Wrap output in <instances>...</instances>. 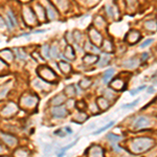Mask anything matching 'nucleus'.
Here are the masks:
<instances>
[{"label":"nucleus","instance_id":"f257e3e1","mask_svg":"<svg viewBox=\"0 0 157 157\" xmlns=\"http://www.w3.org/2000/svg\"><path fill=\"white\" fill-rule=\"evenodd\" d=\"M154 146V140L149 137H138L132 140L131 142V151L135 153V154H139V153H144V152L148 151L151 149L152 147Z\"/></svg>","mask_w":157,"mask_h":157},{"label":"nucleus","instance_id":"f03ea898","mask_svg":"<svg viewBox=\"0 0 157 157\" xmlns=\"http://www.w3.org/2000/svg\"><path fill=\"white\" fill-rule=\"evenodd\" d=\"M38 73H39L41 80L45 82H55L57 80V74L51 68L47 67V66H41L38 69Z\"/></svg>","mask_w":157,"mask_h":157},{"label":"nucleus","instance_id":"7ed1b4c3","mask_svg":"<svg viewBox=\"0 0 157 157\" xmlns=\"http://www.w3.org/2000/svg\"><path fill=\"white\" fill-rule=\"evenodd\" d=\"M39 99L35 94H28V95H23L20 99V105L26 109H33L38 105Z\"/></svg>","mask_w":157,"mask_h":157},{"label":"nucleus","instance_id":"20e7f679","mask_svg":"<svg viewBox=\"0 0 157 157\" xmlns=\"http://www.w3.org/2000/svg\"><path fill=\"white\" fill-rule=\"evenodd\" d=\"M17 111H18V106H17L15 103L10 102L0 111V114L2 115L3 117H10V116H13Z\"/></svg>","mask_w":157,"mask_h":157},{"label":"nucleus","instance_id":"39448f33","mask_svg":"<svg viewBox=\"0 0 157 157\" xmlns=\"http://www.w3.org/2000/svg\"><path fill=\"white\" fill-rule=\"evenodd\" d=\"M50 112H51V115L55 118H64L67 115L68 110L66 109L64 105H60V106H55Z\"/></svg>","mask_w":157,"mask_h":157},{"label":"nucleus","instance_id":"423d86ee","mask_svg":"<svg viewBox=\"0 0 157 157\" xmlns=\"http://www.w3.org/2000/svg\"><path fill=\"white\" fill-rule=\"evenodd\" d=\"M151 125V120L147 116H139L136 118L135 123H134V129L139 130V129H144L146 127H149Z\"/></svg>","mask_w":157,"mask_h":157},{"label":"nucleus","instance_id":"0eeeda50","mask_svg":"<svg viewBox=\"0 0 157 157\" xmlns=\"http://www.w3.org/2000/svg\"><path fill=\"white\" fill-rule=\"evenodd\" d=\"M0 137H1L3 142L8 147H15L16 144H18V139L16 138L15 136L10 135V134L1 132V133H0Z\"/></svg>","mask_w":157,"mask_h":157},{"label":"nucleus","instance_id":"6e6552de","mask_svg":"<svg viewBox=\"0 0 157 157\" xmlns=\"http://www.w3.org/2000/svg\"><path fill=\"white\" fill-rule=\"evenodd\" d=\"M89 35H90V39H91L92 43H93L95 46H101V44L103 43V38L102 35L99 34V31L95 28H91L89 31Z\"/></svg>","mask_w":157,"mask_h":157},{"label":"nucleus","instance_id":"1a4fd4ad","mask_svg":"<svg viewBox=\"0 0 157 157\" xmlns=\"http://www.w3.org/2000/svg\"><path fill=\"white\" fill-rule=\"evenodd\" d=\"M87 154L89 157H104V150L102 147L94 144L89 148Z\"/></svg>","mask_w":157,"mask_h":157},{"label":"nucleus","instance_id":"9d476101","mask_svg":"<svg viewBox=\"0 0 157 157\" xmlns=\"http://www.w3.org/2000/svg\"><path fill=\"white\" fill-rule=\"evenodd\" d=\"M127 42H129L130 44H134V43H137L140 39V34L139 31H137L136 29H131L130 31L127 35Z\"/></svg>","mask_w":157,"mask_h":157},{"label":"nucleus","instance_id":"9b49d317","mask_svg":"<svg viewBox=\"0 0 157 157\" xmlns=\"http://www.w3.org/2000/svg\"><path fill=\"white\" fill-rule=\"evenodd\" d=\"M110 87L112 89H114V90H116V91H122V90H124L126 87V83L122 80V78H114V80H112V82L110 83Z\"/></svg>","mask_w":157,"mask_h":157},{"label":"nucleus","instance_id":"f8f14e48","mask_svg":"<svg viewBox=\"0 0 157 157\" xmlns=\"http://www.w3.org/2000/svg\"><path fill=\"white\" fill-rule=\"evenodd\" d=\"M66 101V97L64 94H58V95H55L52 97V99L50 101V104L52 106H60V105H63Z\"/></svg>","mask_w":157,"mask_h":157},{"label":"nucleus","instance_id":"ddd939ff","mask_svg":"<svg viewBox=\"0 0 157 157\" xmlns=\"http://www.w3.org/2000/svg\"><path fill=\"white\" fill-rule=\"evenodd\" d=\"M99 61V56L97 55H93V53H86V55L83 57V62L85 64H93V63L97 62Z\"/></svg>","mask_w":157,"mask_h":157},{"label":"nucleus","instance_id":"4468645a","mask_svg":"<svg viewBox=\"0 0 157 157\" xmlns=\"http://www.w3.org/2000/svg\"><path fill=\"white\" fill-rule=\"evenodd\" d=\"M139 65V61L137 58H130L127 61H125L124 63V67L129 68V69H132V68H136Z\"/></svg>","mask_w":157,"mask_h":157},{"label":"nucleus","instance_id":"2eb2a0df","mask_svg":"<svg viewBox=\"0 0 157 157\" xmlns=\"http://www.w3.org/2000/svg\"><path fill=\"white\" fill-rule=\"evenodd\" d=\"M24 19L27 23H35V21H36V18H35V13L31 8H26L24 10Z\"/></svg>","mask_w":157,"mask_h":157},{"label":"nucleus","instance_id":"dca6fc26","mask_svg":"<svg viewBox=\"0 0 157 157\" xmlns=\"http://www.w3.org/2000/svg\"><path fill=\"white\" fill-rule=\"evenodd\" d=\"M97 107L99 108L101 110H103V111H105V110H107L108 108H109V102L107 101V99L104 97H97Z\"/></svg>","mask_w":157,"mask_h":157},{"label":"nucleus","instance_id":"f3484780","mask_svg":"<svg viewBox=\"0 0 157 157\" xmlns=\"http://www.w3.org/2000/svg\"><path fill=\"white\" fill-rule=\"evenodd\" d=\"M58 66L60 67V70L62 71L63 73H66V74H68V73L71 72V66L69 63L65 62V61H60V62L58 63Z\"/></svg>","mask_w":157,"mask_h":157},{"label":"nucleus","instance_id":"a211bd4d","mask_svg":"<svg viewBox=\"0 0 157 157\" xmlns=\"http://www.w3.org/2000/svg\"><path fill=\"white\" fill-rule=\"evenodd\" d=\"M64 92H65L66 97H68L69 99H72L74 95H76V89L74 87V85H68L64 89Z\"/></svg>","mask_w":157,"mask_h":157},{"label":"nucleus","instance_id":"6ab92c4d","mask_svg":"<svg viewBox=\"0 0 157 157\" xmlns=\"http://www.w3.org/2000/svg\"><path fill=\"white\" fill-rule=\"evenodd\" d=\"M114 72L115 70L113 68H109L108 70L105 71L104 76H103V82H104V83H109V81L112 78L113 74H114Z\"/></svg>","mask_w":157,"mask_h":157},{"label":"nucleus","instance_id":"aec40b11","mask_svg":"<svg viewBox=\"0 0 157 157\" xmlns=\"http://www.w3.org/2000/svg\"><path fill=\"white\" fill-rule=\"evenodd\" d=\"M87 118H88V115L86 114L85 112H80L76 113V115H74V117H73V120L72 122H74V123H82V122H84V120H86Z\"/></svg>","mask_w":157,"mask_h":157},{"label":"nucleus","instance_id":"412c9836","mask_svg":"<svg viewBox=\"0 0 157 157\" xmlns=\"http://www.w3.org/2000/svg\"><path fill=\"white\" fill-rule=\"evenodd\" d=\"M29 152L23 148H19L14 152V157H28Z\"/></svg>","mask_w":157,"mask_h":157},{"label":"nucleus","instance_id":"4be33fe9","mask_svg":"<svg viewBox=\"0 0 157 157\" xmlns=\"http://www.w3.org/2000/svg\"><path fill=\"white\" fill-rule=\"evenodd\" d=\"M34 86L36 87V88L40 89V90H48V85L47 84H45V81H43V80H36V81L34 82Z\"/></svg>","mask_w":157,"mask_h":157},{"label":"nucleus","instance_id":"5701e85b","mask_svg":"<svg viewBox=\"0 0 157 157\" xmlns=\"http://www.w3.org/2000/svg\"><path fill=\"white\" fill-rule=\"evenodd\" d=\"M144 27H146L148 31H157V22L154 20H149L147 21L144 23Z\"/></svg>","mask_w":157,"mask_h":157},{"label":"nucleus","instance_id":"b1692460","mask_svg":"<svg viewBox=\"0 0 157 157\" xmlns=\"http://www.w3.org/2000/svg\"><path fill=\"white\" fill-rule=\"evenodd\" d=\"M65 56H66V58H67L68 60H74V59H76V53H74V50H73V48L70 46V45H68V46L66 47Z\"/></svg>","mask_w":157,"mask_h":157},{"label":"nucleus","instance_id":"393cba45","mask_svg":"<svg viewBox=\"0 0 157 157\" xmlns=\"http://www.w3.org/2000/svg\"><path fill=\"white\" fill-rule=\"evenodd\" d=\"M85 48H86V50L92 51V53H99V47L95 46L94 44H91L90 42H87L86 45H85Z\"/></svg>","mask_w":157,"mask_h":157},{"label":"nucleus","instance_id":"a878e982","mask_svg":"<svg viewBox=\"0 0 157 157\" xmlns=\"http://www.w3.org/2000/svg\"><path fill=\"white\" fill-rule=\"evenodd\" d=\"M92 84V81L90 80V78H83L80 83H78V85H80V87H81L82 89H87L90 87V85Z\"/></svg>","mask_w":157,"mask_h":157},{"label":"nucleus","instance_id":"bb28decb","mask_svg":"<svg viewBox=\"0 0 157 157\" xmlns=\"http://www.w3.org/2000/svg\"><path fill=\"white\" fill-rule=\"evenodd\" d=\"M107 138L109 141H111L112 144H116L118 141L122 140V137L119 135H116V134H113V133H109L107 135Z\"/></svg>","mask_w":157,"mask_h":157},{"label":"nucleus","instance_id":"cd10ccee","mask_svg":"<svg viewBox=\"0 0 157 157\" xmlns=\"http://www.w3.org/2000/svg\"><path fill=\"white\" fill-rule=\"evenodd\" d=\"M110 61V57L107 55V53H104L103 55V57L99 59V67H104V66H106L109 63Z\"/></svg>","mask_w":157,"mask_h":157},{"label":"nucleus","instance_id":"c85d7f7f","mask_svg":"<svg viewBox=\"0 0 157 157\" xmlns=\"http://www.w3.org/2000/svg\"><path fill=\"white\" fill-rule=\"evenodd\" d=\"M41 52H42V56H43L45 59H49L50 58V46L49 45L45 44L44 46L42 47Z\"/></svg>","mask_w":157,"mask_h":157},{"label":"nucleus","instance_id":"c756f323","mask_svg":"<svg viewBox=\"0 0 157 157\" xmlns=\"http://www.w3.org/2000/svg\"><path fill=\"white\" fill-rule=\"evenodd\" d=\"M8 19L10 22V24L13 25V27L17 25V20H16V17H15V15L13 14L12 10H8Z\"/></svg>","mask_w":157,"mask_h":157},{"label":"nucleus","instance_id":"7c9ffc66","mask_svg":"<svg viewBox=\"0 0 157 157\" xmlns=\"http://www.w3.org/2000/svg\"><path fill=\"white\" fill-rule=\"evenodd\" d=\"M59 53H60V51H59V47L57 45L50 47V58H58Z\"/></svg>","mask_w":157,"mask_h":157},{"label":"nucleus","instance_id":"2f4dec72","mask_svg":"<svg viewBox=\"0 0 157 157\" xmlns=\"http://www.w3.org/2000/svg\"><path fill=\"white\" fill-rule=\"evenodd\" d=\"M114 125V122H110L109 124H107V125H105L104 127H102V128L99 129V130H97V131H95L93 134H95V135H97V134H99V133H102V132H104V131H106L107 129H109V128H111L112 126Z\"/></svg>","mask_w":157,"mask_h":157},{"label":"nucleus","instance_id":"473e14b6","mask_svg":"<svg viewBox=\"0 0 157 157\" xmlns=\"http://www.w3.org/2000/svg\"><path fill=\"white\" fill-rule=\"evenodd\" d=\"M47 14H48V18L50 20H53V19L57 17V13H56V10L51 8V6H48L47 8Z\"/></svg>","mask_w":157,"mask_h":157},{"label":"nucleus","instance_id":"72a5a7b5","mask_svg":"<svg viewBox=\"0 0 157 157\" xmlns=\"http://www.w3.org/2000/svg\"><path fill=\"white\" fill-rule=\"evenodd\" d=\"M76 108L78 110V111L83 112L84 110L86 109V104H85L84 101H78V102L76 103Z\"/></svg>","mask_w":157,"mask_h":157},{"label":"nucleus","instance_id":"f704fd0d","mask_svg":"<svg viewBox=\"0 0 157 157\" xmlns=\"http://www.w3.org/2000/svg\"><path fill=\"white\" fill-rule=\"evenodd\" d=\"M102 46H103V48L106 50V51H109V52L112 51V43H111V42L105 41L104 43H103Z\"/></svg>","mask_w":157,"mask_h":157},{"label":"nucleus","instance_id":"c9c22d12","mask_svg":"<svg viewBox=\"0 0 157 157\" xmlns=\"http://www.w3.org/2000/svg\"><path fill=\"white\" fill-rule=\"evenodd\" d=\"M65 105H66V109H71V108H73V107H76V103H74V101H73V99H67L66 101V103H65Z\"/></svg>","mask_w":157,"mask_h":157},{"label":"nucleus","instance_id":"e433bc0d","mask_svg":"<svg viewBox=\"0 0 157 157\" xmlns=\"http://www.w3.org/2000/svg\"><path fill=\"white\" fill-rule=\"evenodd\" d=\"M147 88L146 85H142V86H139L138 88H136V89H133V90H131L130 91V94L131 95H135V94H137L138 92H140L141 90H144V89Z\"/></svg>","mask_w":157,"mask_h":157},{"label":"nucleus","instance_id":"4c0bfd02","mask_svg":"<svg viewBox=\"0 0 157 157\" xmlns=\"http://www.w3.org/2000/svg\"><path fill=\"white\" fill-rule=\"evenodd\" d=\"M105 10H106V13H107V15L109 16V17L112 18L113 16H114V12H113V8L111 5H106V6H105Z\"/></svg>","mask_w":157,"mask_h":157},{"label":"nucleus","instance_id":"58836bf2","mask_svg":"<svg viewBox=\"0 0 157 157\" xmlns=\"http://www.w3.org/2000/svg\"><path fill=\"white\" fill-rule=\"evenodd\" d=\"M16 56L19 59H26V53L22 49H16Z\"/></svg>","mask_w":157,"mask_h":157},{"label":"nucleus","instance_id":"ea45409f","mask_svg":"<svg viewBox=\"0 0 157 157\" xmlns=\"http://www.w3.org/2000/svg\"><path fill=\"white\" fill-rule=\"evenodd\" d=\"M95 24H97L99 25V27H104L105 26V21H104V19L102 18V17H97L95 18Z\"/></svg>","mask_w":157,"mask_h":157},{"label":"nucleus","instance_id":"a19ab883","mask_svg":"<svg viewBox=\"0 0 157 157\" xmlns=\"http://www.w3.org/2000/svg\"><path fill=\"white\" fill-rule=\"evenodd\" d=\"M51 150H52L51 144H45V146H44V155H45V156H48V155L50 154Z\"/></svg>","mask_w":157,"mask_h":157},{"label":"nucleus","instance_id":"79ce46f5","mask_svg":"<svg viewBox=\"0 0 157 157\" xmlns=\"http://www.w3.org/2000/svg\"><path fill=\"white\" fill-rule=\"evenodd\" d=\"M139 102V99H135L134 102H132V103H130V104H126V105H123L122 106V108H131V107H134L137 103Z\"/></svg>","mask_w":157,"mask_h":157},{"label":"nucleus","instance_id":"37998d69","mask_svg":"<svg viewBox=\"0 0 157 157\" xmlns=\"http://www.w3.org/2000/svg\"><path fill=\"white\" fill-rule=\"evenodd\" d=\"M76 141H78V139H76V140H74V141H72V142H71V144H68L67 147H65V148H63V149H62V152H64V153H65V152L67 151V150L71 149V148H72V147H73V146H74V144H76Z\"/></svg>","mask_w":157,"mask_h":157},{"label":"nucleus","instance_id":"c03bdc74","mask_svg":"<svg viewBox=\"0 0 157 157\" xmlns=\"http://www.w3.org/2000/svg\"><path fill=\"white\" fill-rule=\"evenodd\" d=\"M152 42H153V39H148V40H146V41L142 43V44L140 45V47L141 48H144V47H147V46H149L150 44H151Z\"/></svg>","mask_w":157,"mask_h":157},{"label":"nucleus","instance_id":"a18cd8bd","mask_svg":"<svg viewBox=\"0 0 157 157\" xmlns=\"http://www.w3.org/2000/svg\"><path fill=\"white\" fill-rule=\"evenodd\" d=\"M55 134H56V135H60V137H64V136H65V133L62 131V129H60V130H57L55 132Z\"/></svg>","mask_w":157,"mask_h":157},{"label":"nucleus","instance_id":"49530a36","mask_svg":"<svg viewBox=\"0 0 157 157\" xmlns=\"http://www.w3.org/2000/svg\"><path fill=\"white\" fill-rule=\"evenodd\" d=\"M112 147H113V149H114V151L117 152V153H119V152L122 151V149H120V148H119L118 146H116V144H113Z\"/></svg>","mask_w":157,"mask_h":157},{"label":"nucleus","instance_id":"de8ad7c7","mask_svg":"<svg viewBox=\"0 0 157 157\" xmlns=\"http://www.w3.org/2000/svg\"><path fill=\"white\" fill-rule=\"evenodd\" d=\"M105 93L107 94V97H110V99H112V97H114V94H113L112 92L110 91V90H107V91L105 92Z\"/></svg>","mask_w":157,"mask_h":157},{"label":"nucleus","instance_id":"09e8293b","mask_svg":"<svg viewBox=\"0 0 157 157\" xmlns=\"http://www.w3.org/2000/svg\"><path fill=\"white\" fill-rule=\"evenodd\" d=\"M5 66H6V64H5V63L3 62L2 60H0V70H2V69L5 67Z\"/></svg>","mask_w":157,"mask_h":157},{"label":"nucleus","instance_id":"8fccbe9b","mask_svg":"<svg viewBox=\"0 0 157 157\" xmlns=\"http://www.w3.org/2000/svg\"><path fill=\"white\" fill-rule=\"evenodd\" d=\"M64 130H65V132H66V133H68V134L72 133V131H71L70 127H66V128H64Z\"/></svg>","mask_w":157,"mask_h":157},{"label":"nucleus","instance_id":"3c124183","mask_svg":"<svg viewBox=\"0 0 157 157\" xmlns=\"http://www.w3.org/2000/svg\"><path fill=\"white\" fill-rule=\"evenodd\" d=\"M154 91H155V89L153 88V86L149 87V89H148V92H149V93H153Z\"/></svg>","mask_w":157,"mask_h":157},{"label":"nucleus","instance_id":"603ef678","mask_svg":"<svg viewBox=\"0 0 157 157\" xmlns=\"http://www.w3.org/2000/svg\"><path fill=\"white\" fill-rule=\"evenodd\" d=\"M148 56H149V55H148V52H144V56H142V57H141V60H142V61H144V60H146V59H147V58H148Z\"/></svg>","mask_w":157,"mask_h":157},{"label":"nucleus","instance_id":"864d4df0","mask_svg":"<svg viewBox=\"0 0 157 157\" xmlns=\"http://www.w3.org/2000/svg\"><path fill=\"white\" fill-rule=\"evenodd\" d=\"M127 1H128V2L130 3V4H132V3L135 2V0H127Z\"/></svg>","mask_w":157,"mask_h":157},{"label":"nucleus","instance_id":"5fc2aeb1","mask_svg":"<svg viewBox=\"0 0 157 157\" xmlns=\"http://www.w3.org/2000/svg\"><path fill=\"white\" fill-rule=\"evenodd\" d=\"M2 152H3V148H2V147H1V146H0V154H1Z\"/></svg>","mask_w":157,"mask_h":157},{"label":"nucleus","instance_id":"6e6d98bb","mask_svg":"<svg viewBox=\"0 0 157 157\" xmlns=\"http://www.w3.org/2000/svg\"><path fill=\"white\" fill-rule=\"evenodd\" d=\"M153 80H154L155 82H157V76H154V78H153Z\"/></svg>","mask_w":157,"mask_h":157}]
</instances>
